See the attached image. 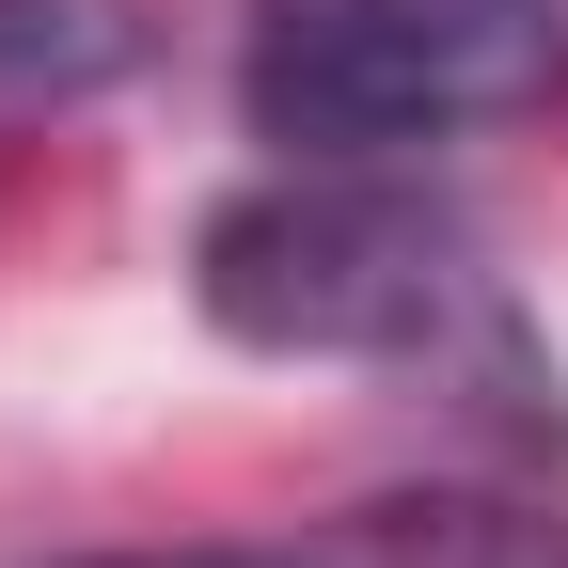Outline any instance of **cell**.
I'll list each match as a JSON object with an SVG mask.
<instances>
[{
	"instance_id": "3957f363",
	"label": "cell",
	"mask_w": 568,
	"mask_h": 568,
	"mask_svg": "<svg viewBox=\"0 0 568 568\" xmlns=\"http://www.w3.org/2000/svg\"><path fill=\"white\" fill-rule=\"evenodd\" d=\"M316 568H568V521L506 506V489H379V506L301 521Z\"/></svg>"
},
{
	"instance_id": "7a4b0ae2",
	"label": "cell",
	"mask_w": 568,
	"mask_h": 568,
	"mask_svg": "<svg viewBox=\"0 0 568 568\" xmlns=\"http://www.w3.org/2000/svg\"><path fill=\"white\" fill-rule=\"evenodd\" d=\"M568 95V0H253L237 111L268 159H410Z\"/></svg>"
},
{
	"instance_id": "5b68a950",
	"label": "cell",
	"mask_w": 568,
	"mask_h": 568,
	"mask_svg": "<svg viewBox=\"0 0 568 568\" xmlns=\"http://www.w3.org/2000/svg\"><path fill=\"white\" fill-rule=\"evenodd\" d=\"M80 568H316V537H190V552H80Z\"/></svg>"
},
{
	"instance_id": "6da1fadb",
	"label": "cell",
	"mask_w": 568,
	"mask_h": 568,
	"mask_svg": "<svg viewBox=\"0 0 568 568\" xmlns=\"http://www.w3.org/2000/svg\"><path fill=\"white\" fill-rule=\"evenodd\" d=\"M205 316L268 364H395V379H521V316L458 205L379 159H284L205 222Z\"/></svg>"
},
{
	"instance_id": "277c9868",
	"label": "cell",
	"mask_w": 568,
	"mask_h": 568,
	"mask_svg": "<svg viewBox=\"0 0 568 568\" xmlns=\"http://www.w3.org/2000/svg\"><path fill=\"white\" fill-rule=\"evenodd\" d=\"M142 63V0H0V126L80 111Z\"/></svg>"
}]
</instances>
